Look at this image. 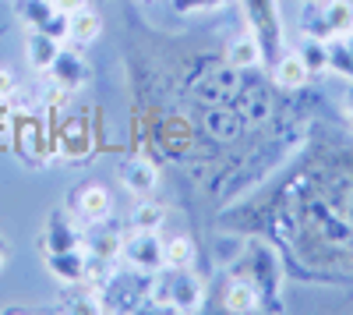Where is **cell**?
Instances as JSON below:
<instances>
[{
    "label": "cell",
    "instance_id": "obj_1",
    "mask_svg": "<svg viewBox=\"0 0 353 315\" xmlns=\"http://www.w3.org/2000/svg\"><path fill=\"white\" fill-rule=\"evenodd\" d=\"M156 305L173 308V312H198L205 301V287L191 269H173V276H159L152 287Z\"/></svg>",
    "mask_w": 353,
    "mask_h": 315
},
{
    "label": "cell",
    "instance_id": "obj_2",
    "mask_svg": "<svg viewBox=\"0 0 353 315\" xmlns=\"http://www.w3.org/2000/svg\"><path fill=\"white\" fill-rule=\"evenodd\" d=\"M121 259L134 273L152 276V273L166 269V241H159V231H134L131 238H124Z\"/></svg>",
    "mask_w": 353,
    "mask_h": 315
},
{
    "label": "cell",
    "instance_id": "obj_3",
    "mask_svg": "<svg viewBox=\"0 0 353 315\" xmlns=\"http://www.w3.org/2000/svg\"><path fill=\"white\" fill-rule=\"evenodd\" d=\"M244 11L251 21V32L258 36L265 53H279L283 46V28H279V11L276 0H244Z\"/></svg>",
    "mask_w": 353,
    "mask_h": 315
},
{
    "label": "cell",
    "instance_id": "obj_4",
    "mask_svg": "<svg viewBox=\"0 0 353 315\" xmlns=\"http://www.w3.org/2000/svg\"><path fill=\"white\" fill-rule=\"evenodd\" d=\"M46 75H50L53 85H61L64 93H78L81 85H85V78H88V64H85V57H81V53L61 46V53H57V61L50 64Z\"/></svg>",
    "mask_w": 353,
    "mask_h": 315
},
{
    "label": "cell",
    "instance_id": "obj_5",
    "mask_svg": "<svg viewBox=\"0 0 353 315\" xmlns=\"http://www.w3.org/2000/svg\"><path fill=\"white\" fill-rule=\"evenodd\" d=\"M46 269L61 283H85L88 280V255L85 248H64V251H46Z\"/></svg>",
    "mask_w": 353,
    "mask_h": 315
},
{
    "label": "cell",
    "instance_id": "obj_6",
    "mask_svg": "<svg viewBox=\"0 0 353 315\" xmlns=\"http://www.w3.org/2000/svg\"><path fill=\"white\" fill-rule=\"evenodd\" d=\"M18 153L28 163H50L57 156V146H53V138H46V131L36 121H25L18 128Z\"/></svg>",
    "mask_w": 353,
    "mask_h": 315
},
{
    "label": "cell",
    "instance_id": "obj_7",
    "mask_svg": "<svg viewBox=\"0 0 353 315\" xmlns=\"http://www.w3.org/2000/svg\"><path fill=\"white\" fill-rule=\"evenodd\" d=\"M121 184L138 195V198H149L156 188H159V170L149 163V160H128L121 166Z\"/></svg>",
    "mask_w": 353,
    "mask_h": 315
},
{
    "label": "cell",
    "instance_id": "obj_8",
    "mask_svg": "<svg viewBox=\"0 0 353 315\" xmlns=\"http://www.w3.org/2000/svg\"><path fill=\"white\" fill-rule=\"evenodd\" d=\"M110 209H113V198H110V191L103 184H85L78 191V220L81 223H92V227L106 223Z\"/></svg>",
    "mask_w": 353,
    "mask_h": 315
},
{
    "label": "cell",
    "instance_id": "obj_9",
    "mask_svg": "<svg viewBox=\"0 0 353 315\" xmlns=\"http://www.w3.org/2000/svg\"><path fill=\"white\" fill-rule=\"evenodd\" d=\"M53 146H57V156L81 160V156H88V153H92V135H88L85 121H68L61 131H57Z\"/></svg>",
    "mask_w": 353,
    "mask_h": 315
},
{
    "label": "cell",
    "instance_id": "obj_10",
    "mask_svg": "<svg viewBox=\"0 0 353 315\" xmlns=\"http://www.w3.org/2000/svg\"><path fill=\"white\" fill-rule=\"evenodd\" d=\"M61 39H53V36H46V32H39V28H32L28 32V39H25V57H28V64H32V71H50V64L57 61V53H61Z\"/></svg>",
    "mask_w": 353,
    "mask_h": 315
},
{
    "label": "cell",
    "instance_id": "obj_11",
    "mask_svg": "<svg viewBox=\"0 0 353 315\" xmlns=\"http://www.w3.org/2000/svg\"><path fill=\"white\" fill-rule=\"evenodd\" d=\"M43 248L46 251H64V248H81L78 238V227L64 216V213H53L46 223V234H43Z\"/></svg>",
    "mask_w": 353,
    "mask_h": 315
},
{
    "label": "cell",
    "instance_id": "obj_12",
    "mask_svg": "<svg viewBox=\"0 0 353 315\" xmlns=\"http://www.w3.org/2000/svg\"><path fill=\"white\" fill-rule=\"evenodd\" d=\"M226 61H230V68H237V71H251V68H258V64L265 61V50H261L258 36H254V32L237 36V39L226 46Z\"/></svg>",
    "mask_w": 353,
    "mask_h": 315
},
{
    "label": "cell",
    "instance_id": "obj_13",
    "mask_svg": "<svg viewBox=\"0 0 353 315\" xmlns=\"http://www.w3.org/2000/svg\"><path fill=\"white\" fill-rule=\"evenodd\" d=\"M85 255H88V262H96V266H110L113 259H121V248H124V238L117 234V231H103L96 238H88L81 241Z\"/></svg>",
    "mask_w": 353,
    "mask_h": 315
},
{
    "label": "cell",
    "instance_id": "obj_14",
    "mask_svg": "<svg viewBox=\"0 0 353 315\" xmlns=\"http://www.w3.org/2000/svg\"><path fill=\"white\" fill-rule=\"evenodd\" d=\"M103 32V18L92 11V8H81L68 18V39L78 43V46H88V43H96Z\"/></svg>",
    "mask_w": 353,
    "mask_h": 315
},
{
    "label": "cell",
    "instance_id": "obj_15",
    "mask_svg": "<svg viewBox=\"0 0 353 315\" xmlns=\"http://www.w3.org/2000/svg\"><path fill=\"white\" fill-rule=\"evenodd\" d=\"M276 82L283 85V89H304V85L311 82V71H307V64L301 61L297 50L283 53L279 61H276Z\"/></svg>",
    "mask_w": 353,
    "mask_h": 315
},
{
    "label": "cell",
    "instance_id": "obj_16",
    "mask_svg": "<svg viewBox=\"0 0 353 315\" xmlns=\"http://www.w3.org/2000/svg\"><path fill=\"white\" fill-rule=\"evenodd\" d=\"M321 15H325V25H329L332 39H343V36L353 32V0H325V4H321Z\"/></svg>",
    "mask_w": 353,
    "mask_h": 315
},
{
    "label": "cell",
    "instance_id": "obj_17",
    "mask_svg": "<svg viewBox=\"0 0 353 315\" xmlns=\"http://www.w3.org/2000/svg\"><path fill=\"white\" fill-rule=\"evenodd\" d=\"M14 11L28 25V32H32V28H39V32H43V28L50 25V18L57 15L53 0H14Z\"/></svg>",
    "mask_w": 353,
    "mask_h": 315
},
{
    "label": "cell",
    "instance_id": "obj_18",
    "mask_svg": "<svg viewBox=\"0 0 353 315\" xmlns=\"http://www.w3.org/2000/svg\"><path fill=\"white\" fill-rule=\"evenodd\" d=\"M226 312H254L258 308V287L251 280H233L230 287H226V298H223Z\"/></svg>",
    "mask_w": 353,
    "mask_h": 315
},
{
    "label": "cell",
    "instance_id": "obj_19",
    "mask_svg": "<svg viewBox=\"0 0 353 315\" xmlns=\"http://www.w3.org/2000/svg\"><path fill=\"white\" fill-rule=\"evenodd\" d=\"M297 53H301V61L307 64V71H311V75L329 71V39L304 36V39H301V46H297Z\"/></svg>",
    "mask_w": 353,
    "mask_h": 315
},
{
    "label": "cell",
    "instance_id": "obj_20",
    "mask_svg": "<svg viewBox=\"0 0 353 315\" xmlns=\"http://www.w3.org/2000/svg\"><path fill=\"white\" fill-rule=\"evenodd\" d=\"M163 223H166V209L159 202H149V198H141V202L134 206V213H131L134 231H163Z\"/></svg>",
    "mask_w": 353,
    "mask_h": 315
},
{
    "label": "cell",
    "instance_id": "obj_21",
    "mask_svg": "<svg viewBox=\"0 0 353 315\" xmlns=\"http://www.w3.org/2000/svg\"><path fill=\"white\" fill-rule=\"evenodd\" d=\"M194 259H198V248L191 238L181 234V238L166 241V269H191Z\"/></svg>",
    "mask_w": 353,
    "mask_h": 315
},
{
    "label": "cell",
    "instance_id": "obj_22",
    "mask_svg": "<svg viewBox=\"0 0 353 315\" xmlns=\"http://www.w3.org/2000/svg\"><path fill=\"white\" fill-rule=\"evenodd\" d=\"M226 0H173V8L181 15H198V11H212V8H223Z\"/></svg>",
    "mask_w": 353,
    "mask_h": 315
},
{
    "label": "cell",
    "instance_id": "obj_23",
    "mask_svg": "<svg viewBox=\"0 0 353 315\" xmlns=\"http://www.w3.org/2000/svg\"><path fill=\"white\" fill-rule=\"evenodd\" d=\"M14 93H18V78H14V71L0 68V103L14 99Z\"/></svg>",
    "mask_w": 353,
    "mask_h": 315
},
{
    "label": "cell",
    "instance_id": "obj_24",
    "mask_svg": "<svg viewBox=\"0 0 353 315\" xmlns=\"http://www.w3.org/2000/svg\"><path fill=\"white\" fill-rule=\"evenodd\" d=\"M53 8L61 11V15H74V11H81V8H88V0H53Z\"/></svg>",
    "mask_w": 353,
    "mask_h": 315
},
{
    "label": "cell",
    "instance_id": "obj_25",
    "mask_svg": "<svg viewBox=\"0 0 353 315\" xmlns=\"http://www.w3.org/2000/svg\"><path fill=\"white\" fill-rule=\"evenodd\" d=\"M346 110H350V121H353V85L346 89Z\"/></svg>",
    "mask_w": 353,
    "mask_h": 315
},
{
    "label": "cell",
    "instance_id": "obj_26",
    "mask_svg": "<svg viewBox=\"0 0 353 315\" xmlns=\"http://www.w3.org/2000/svg\"><path fill=\"white\" fill-rule=\"evenodd\" d=\"M4 259H8V248H4V241H0V269H4Z\"/></svg>",
    "mask_w": 353,
    "mask_h": 315
},
{
    "label": "cell",
    "instance_id": "obj_27",
    "mask_svg": "<svg viewBox=\"0 0 353 315\" xmlns=\"http://www.w3.org/2000/svg\"><path fill=\"white\" fill-rule=\"evenodd\" d=\"M343 43H346V50H350V57H353V32H350V36H343Z\"/></svg>",
    "mask_w": 353,
    "mask_h": 315
}]
</instances>
